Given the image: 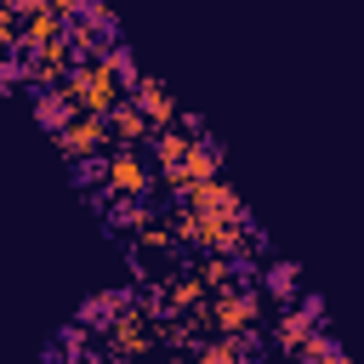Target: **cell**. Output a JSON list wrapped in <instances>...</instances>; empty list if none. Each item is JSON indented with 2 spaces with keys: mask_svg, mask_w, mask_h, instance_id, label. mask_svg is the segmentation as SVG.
Here are the masks:
<instances>
[{
  "mask_svg": "<svg viewBox=\"0 0 364 364\" xmlns=\"http://www.w3.org/2000/svg\"><path fill=\"white\" fill-rule=\"evenodd\" d=\"M108 188L114 193H148V165L136 154H114L108 159Z\"/></svg>",
  "mask_w": 364,
  "mask_h": 364,
  "instance_id": "cell-2",
  "label": "cell"
},
{
  "mask_svg": "<svg viewBox=\"0 0 364 364\" xmlns=\"http://www.w3.org/2000/svg\"><path fill=\"white\" fill-rule=\"evenodd\" d=\"M102 142H108V119H102V114L63 125V148H68V154H85V148H102Z\"/></svg>",
  "mask_w": 364,
  "mask_h": 364,
  "instance_id": "cell-3",
  "label": "cell"
},
{
  "mask_svg": "<svg viewBox=\"0 0 364 364\" xmlns=\"http://www.w3.org/2000/svg\"><path fill=\"white\" fill-rule=\"evenodd\" d=\"M74 102L80 108H91V114H108L114 102H119V85H114V74L97 63V68H85L80 80H74Z\"/></svg>",
  "mask_w": 364,
  "mask_h": 364,
  "instance_id": "cell-1",
  "label": "cell"
}]
</instances>
